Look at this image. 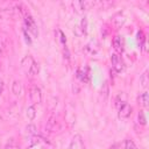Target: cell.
<instances>
[{"instance_id":"cell-1","label":"cell","mask_w":149,"mask_h":149,"mask_svg":"<svg viewBox=\"0 0 149 149\" xmlns=\"http://www.w3.org/2000/svg\"><path fill=\"white\" fill-rule=\"evenodd\" d=\"M24 24H26V30H28L35 38L38 37V28H37V24H36L35 20L33 19V16L29 13L24 15Z\"/></svg>"},{"instance_id":"cell-2","label":"cell","mask_w":149,"mask_h":149,"mask_svg":"<svg viewBox=\"0 0 149 149\" xmlns=\"http://www.w3.org/2000/svg\"><path fill=\"white\" fill-rule=\"evenodd\" d=\"M95 5V1H72V7L78 14H83L85 10L94 7Z\"/></svg>"},{"instance_id":"cell-3","label":"cell","mask_w":149,"mask_h":149,"mask_svg":"<svg viewBox=\"0 0 149 149\" xmlns=\"http://www.w3.org/2000/svg\"><path fill=\"white\" fill-rule=\"evenodd\" d=\"M29 97H30V100L34 105L41 104V101H42V91H41V88L37 85H33L31 88H30Z\"/></svg>"},{"instance_id":"cell-4","label":"cell","mask_w":149,"mask_h":149,"mask_svg":"<svg viewBox=\"0 0 149 149\" xmlns=\"http://www.w3.org/2000/svg\"><path fill=\"white\" fill-rule=\"evenodd\" d=\"M111 62H112V68L114 69L115 72L120 73L121 71H123L125 65H123L122 58H121L118 54H113V55H112V57H111Z\"/></svg>"},{"instance_id":"cell-5","label":"cell","mask_w":149,"mask_h":149,"mask_svg":"<svg viewBox=\"0 0 149 149\" xmlns=\"http://www.w3.org/2000/svg\"><path fill=\"white\" fill-rule=\"evenodd\" d=\"M68 149H85V144H84V141H83L81 135L76 134L72 137V140L70 141V144H69V148Z\"/></svg>"},{"instance_id":"cell-6","label":"cell","mask_w":149,"mask_h":149,"mask_svg":"<svg viewBox=\"0 0 149 149\" xmlns=\"http://www.w3.org/2000/svg\"><path fill=\"white\" fill-rule=\"evenodd\" d=\"M132 112H133V107L129 105V104H123V105H121L120 107H119V118H121V119H127V118H129L130 115H132Z\"/></svg>"},{"instance_id":"cell-7","label":"cell","mask_w":149,"mask_h":149,"mask_svg":"<svg viewBox=\"0 0 149 149\" xmlns=\"http://www.w3.org/2000/svg\"><path fill=\"white\" fill-rule=\"evenodd\" d=\"M34 62H35V61H34V58H33L30 55L24 56V57L22 58V61H21V68L23 69V71H24L26 73L29 72V70H30V68H31V65H33Z\"/></svg>"},{"instance_id":"cell-8","label":"cell","mask_w":149,"mask_h":149,"mask_svg":"<svg viewBox=\"0 0 149 149\" xmlns=\"http://www.w3.org/2000/svg\"><path fill=\"white\" fill-rule=\"evenodd\" d=\"M22 91H23V87H22V84L20 80H14L13 84H12V92L15 94V95H21L22 94Z\"/></svg>"},{"instance_id":"cell-9","label":"cell","mask_w":149,"mask_h":149,"mask_svg":"<svg viewBox=\"0 0 149 149\" xmlns=\"http://www.w3.org/2000/svg\"><path fill=\"white\" fill-rule=\"evenodd\" d=\"M137 101H139V104H140L142 107H144V108L148 107V105H149V95H148V92H147V91L142 92V93L139 95Z\"/></svg>"},{"instance_id":"cell-10","label":"cell","mask_w":149,"mask_h":149,"mask_svg":"<svg viewBox=\"0 0 149 149\" xmlns=\"http://www.w3.org/2000/svg\"><path fill=\"white\" fill-rule=\"evenodd\" d=\"M112 44H113V48L118 52H121L122 51V38H121V36H119V35L114 36V38L112 41Z\"/></svg>"},{"instance_id":"cell-11","label":"cell","mask_w":149,"mask_h":149,"mask_svg":"<svg viewBox=\"0 0 149 149\" xmlns=\"http://www.w3.org/2000/svg\"><path fill=\"white\" fill-rule=\"evenodd\" d=\"M126 100H127V95L125 94V92H120L115 98V106L119 108L121 105L126 104Z\"/></svg>"},{"instance_id":"cell-12","label":"cell","mask_w":149,"mask_h":149,"mask_svg":"<svg viewBox=\"0 0 149 149\" xmlns=\"http://www.w3.org/2000/svg\"><path fill=\"white\" fill-rule=\"evenodd\" d=\"M140 83L142 85V87L147 88L148 87V84H149V76H148V71H144L141 77H140Z\"/></svg>"},{"instance_id":"cell-13","label":"cell","mask_w":149,"mask_h":149,"mask_svg":"<svg viewBox=\"0 0 149 149\" xmlns=\"http://www.w3.org/2000/svg\"><path fill=\"white\" fill-rule=\"evenodd\" d=\"M35 116H36V108H35L34 105H31V106H29V107L27 108V118H28L30 121H33V120L35 119Z\"/></svg>"},{"instance_id":"cell-14","label":"cell","mask_w":149,"mask_h":149,"mask_svg":"<svg viewBox=\"0 0 149 149\" xmlns=\"http://www.w3.org/2000/svg\"><path fill=\"white\" fill-rule=\"evenodd\" d=\"M137 121L142 126H146L147 125V116H146V112L143 109H141L139 112V114H137Z\"/></svg>"},{"instance_id":"cell-15","label":"cell","mask_w":149,"mask_h":149,"mask_svg":"<svg viewBox=\"0 0 149 149\" xmlns=\"http://www.w3.org/2000/svg\"><path fill=\"white\" fill-rule=\"evenodd\" d=\"M38 71H40V66H38V63H37V62H34L28 73H29L30 76H36V74L38 73Z\"/></svg>"},{"instance_id":"cell-16","label":"cell","mask_w":149,"mask_h":149,"mask_svg":"<svg viewBox=\"0 0 149 149\" xmlns=\"http://www.w3.org/2000/svg\"><path fill=\"white\" fill-rule=\"evenodd\" d=\"M125 149H137V147H136V144L134 143L133 140L126 139L125 140Z\"/></svg>"},{"instance_id":"cell-17","label":"cell","mask_w":149,"mask_h":149,"mask_svg":"<svg viewBox=\"0 0 149 149\" xmlns=\"http://www.w3.org/2000/svg\"><path fill=\"white\" fill-rule=\"evenodd\" d=\"M26 132H27V134H29V135H36L37 134V130H36V127H35V125H28L27 127H26Z\"/></svg>"},{"instance_id":"cell-18","label":"cell","mask_w":149,"mask_h":149,"mask_svg":"<svg viewBox=\"0 0 149 149\" xmlns=\"http://www.w3.org/2000/svg\"><path fill=\"white\" fill-rule=\"evenodd\" d=\"M80 30L83 31V34H86V30H87V19L84 16L81 19V22H80Z\"/></svg>"},{"instance_id":"cell-19","label":"cell","mask_w":149,"mask_h":149,"mask_svg":"<svg viewBox=\"0 0 149 149\" xmlns=\"http://www.w3.org/2000/svg\"><path fill=\"white\" fill-rule=\"evenodd\" d=\"M114 22H115L116 27H121V26L123 24V22H125V17L121 16V15H118V16L114 19Z\"/></svg>"},{"instance_id":"cell-20","label":"cell","mask_w":149,"mask_h":149,"mask_svg":"<svg viewBox=\"0 0 149 149\" xmlns=\"http://www.w3.org/2000/svg\"><path fill=\"white\" fill-rule=\"evenodd\" d=\"M5 149H20V147L14 142V141H10L6 144V148Z\"/></svg>"},{"instance_id":"cell-21","label":"cell","mask_w":149,"mask_h":149,"mask_svg":"<svg viewBox=\"0 0 149 149\" xmlns=\"http://www.w3.org/2000/svg\"><path fill=\"white\" fill-rule=\"evenodd\" d=\"M57 33L59 34V41H61V43L65 45V43H66V37H65V35H64V33H63L62 30H58Z\"/></svg>"},{"instance_id":"cell-22","label":"cell","mask_w":149,"mask_h":149,"mask_svg":"<svg viewBox=\"0 0 149 149\" xmlns=\"http://www.w3.org/2000/svg\"><path fill=\"white\" fill-rule=\"evenodd\" d=\"M63 55H64V58L69 59L70 58V54H69V49L66 48V45H64V51H63Z\"/></svg>"},{"instance_id":"cell-23","label":"cell","mask_w":149,"mask_h":149,"mask_svg":"<svg viewBox=\"0 0 149 149\" xmlns=\"http://www.w3.org/2000/svg\"><path fill=\"white\" fill-rule=\"evenodd\" d=\"M3 49H5V45H3V43H2V41H1V38H0V55H2Z\"/></svg>"},{"instance_id":"cell-24","label":"cell","mask_w":149,"mask_h":149,"mask_svg":"<svg viewBox=\"0 0 149 149\" xmlns=\"http://www.w3.org/2000/svg\"><path fill=\"white\" fill-rule=\"evenodd\" d=\"M2 88H3V81L0 79V94H1V92H2Z\"/></svg>"},{"instance_id":"cell-25","label":"cell","mask_w":149,"mask_h":149,"mask_svg":"<svg viewBox=\"0 0 149 149\" xmlns=\"http://www.w3.org/2000/svg\"><path fill=\"white\" fill-rule=\"evenodd\" d=\"M109 149H118V147H116V144H113L109 147Z\"/></svg>"}]
</instances>
